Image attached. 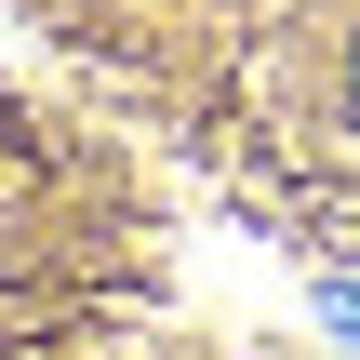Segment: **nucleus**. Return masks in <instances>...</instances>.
I'll list each match as a JSON object with an SVG mask.
<instances>
[{
  "label": "nucleus",
  "mask_w": 360,
  "mask_h": 360,
  "mask_svg": "<svg viewBox=\"0 0 360 360\" xmlns=\"http://www.w3.org/2000/svg\"><path fill=\"white\" fill-rule=\"evenodd\" d=\"M347 321H360V307H347Z\"/></svg>",
  "instance_id": "1"
},
{
  "label": "nucleus",
  "mask_w": 360,
  "mask_h": 360,
  "mask_svg": "<svg viewBox=\"0 0 360 360\" xmlns=\"http://www.w3.org/2000/svg\"><path fill=\"white\" fill-rule=\"evenodd\" d=\"M347 94H360V80H347Z\"/></svg>",
  "instance_id": "2"
}]
</instances>
